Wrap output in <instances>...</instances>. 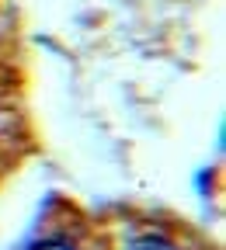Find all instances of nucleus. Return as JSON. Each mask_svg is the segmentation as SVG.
I'll return each mask as SVG.
<instances>
[{
    "mask_svg": "<svg viewBox=\"0 0 226 250\" xmlns=\"http://www.w3.org/2000/svg\"><path fill=\"white\" fill-rule=\"evenodd\" d=\"M31 250H73L67 240H42V243H35Z\"/></svg>",
    "mask_w": 226,
    "mask_h": 250,
    "instance_id": "f03ea898",
    "label": "nucleus"
},
{
    "mask_svg": "<svg viewBox=\"0 0 226 250\" xmlns=\"http://www.w3.org/2000/svg\"><path fill=\"white\" fill-rule=\"evenodd\" d=\"M129 250H174V243H167L164 236H139L129 243Z\"/></svg>",
    "mask_w": 226,
    "mask_h": 250,
    "instance_id": "f257e3e1",
    "label": "nucleus"
}]
</instances>
